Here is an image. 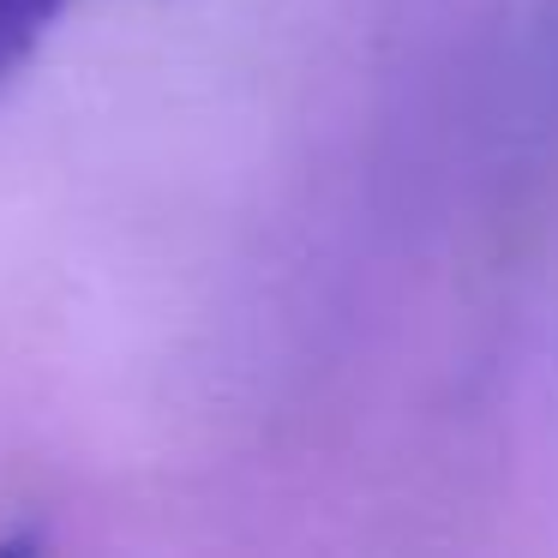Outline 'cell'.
<instances>
[{"instance_id":"obj_1","label":"cell","mask_w":558,"mask_h":558,"mask_svg":"<svg viewBox=\"0 0 558 558\" xmlns=\"http://www.w3.org/2000/svg\"><path fill=\"white\" fill-rule=\"evenodd\" d=\"M73 0H0V90L13 85Z\"/></svg>"}]
</instances>
